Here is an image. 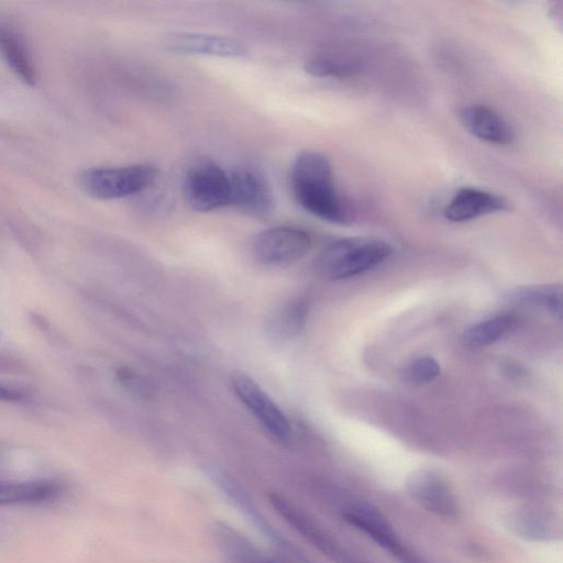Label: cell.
<instances>
[{
    "label": "cell",
    "instance_id": "6da1fadb",
    "mask_svg": "<svg viewBox=\"0 0 563 563\" xmlns=\"http://www.w3.org/2000/svg\"><path fill=\"white\" fill-rule=\"evenodd\" d=\"M290 184L296 201L307 212L335 224L351 221L350 205L339 192L332 165L322 153L301 152L292 164Z\"/></svg>",
    "mask_w": 563,
    "mask_h": 563
},
{
    "label": "cell",
    "instance_id": "7a4b0ae2",
    "mask_svg": "<svg viewBox=\"0 0 563 563\" xmlns=\"http://www.w3.org/2000/svg\"><path fill=\"white\" fill-rule=\"evenodd\" d=\"M393 253L385 241L354 236L335 240L316 258L317 272L329 279H343L374 268Z\"/></svg>",
    "mask_w": 563,
    "mask_h": 563
},
{
    "label": "cell",
    "instance_id": "3957f363",
    "mask_svg": "<svg viewBox=\"0 0 563 563\" xmlns=\"http://www.w3.org/2000/svg\"><path fill=\"white\" fill-rule=\"evenodd\" d=\"M157 179V169L147 164L120 167H95L79 175L82 190L100 200L120 199L150 188Z\"/></svg>",
    "mask_w": 563,
    "mask_h": 563
},
{
    "label": "cell",
    "instance_id": "277c9868",
    "mask_svg": "<svg viewBox=\"0 0 563 563\" xmlns=\"http://www.w3.org/2000/svg\"><path fill=\"white\" fill-rule=\"evenodd\" d=\"M183 189L187 203L196 211L207 212L230 205V176L211 159L190 165Z\"/></svg>",
    "mask_w": 563,
    "mask_h": 563
},
{
    "label": "cell",
    "instance_id": "5b68a950",
    "mask_svg": "<svg viewBox=\"0 0 563 563\" xmlns=\"http://www.w3.org/2000/svg\"><path fill=\"white\" fill-rule=\"evenodd\" d=\"M308 232L296 227H275L260 232L252 249L257 261L269 266H289L310 250Z\"/></svg>",
    "mask_w": 563,
    "mask_h": 563
},
{
    "label": "cell",
    "instance_id": "8992f818",
    "mask_svg": "<svg viewBox=\"0 0 563 563\" xmlns=\"http://www.w3.org/2000/svg\"><path fill=\"white\" fill-rule=\"evenodd\" d=\"M229 176L230 205L258 218H266L274 212V191L262 169L253 165H242Z\"/></svg>",
    "mask_w": 563,
    "mask_h": 563
},
{
    "label": "cell",
    "instance_id": "52a82bcc",
    "mask_svg": "<svg viewBox=\"0 0 563 563\" xmlns=\"http://www.w3.org/2000/svg\"><path fill=\"white\" fill-rule=\"evenodd\" d=\"M231 384L239 399L274 439L280 442L290 439L291 428L286 416L253 378L234 372Z\"/></svg>",
    "mask_w": 563,
    "mask_h": 563
},
{
    "label": "cell",
    "instance_id": "ba28073f",
    "mask_svg": "<svg viewBox=\"0 0 563 563\" xmlns=\"http://www.w3.org/2000/svg\"><path fill=\"white\" fill-rule=\"evenodd\" d=\"M342 517L397 558L400 563H423L400 543L386 518L372 506L356 504L345 509Z\"/></svg>",
    "mask_w": 563,
    "mask_h": 563
},
{
    "label": "cell",
    "instance_id": "9c48e42d",
    "mask_svg": "<svg viewBox=\"0 0 563 563\" xmlns=\"http://www.w3.org/2000/svg\"><path fill=\"white\" fill-rule=\"evenodd\" d=\"M509 209V200L504 196L474 187H462L445 205L443 216L451 222H465Z\"/></svg>",
    "mask_w": 563,
    "mask_h": 563
},
{
    "label": "cell",
    "instance_id": "30bf717a",
    "mask_svg": "<svg viewBox=\"0 0 563 563\" xmlns=\"http://www.w3.org/2000/svg\"><path fill=\"white\" fill-rule=\"evenodd\" d=\"M409 495L428 511L444 518L457 516L456 499L441 477L431 471H417L407 481Z\"/></svg>",
    "mask_w": 563,
    "mask_h": 563
},
{
    "label": "cell",
    "instance_id": "8fae6325",
    "mask_svg": "<svg viewBox=\"0 0 563 563\" xmlns=\"http://www.w3.org/2000/svg\"><path fill=\"white\" fill-rule=\"evenodd\" d=\"M457 119L476 139L494 145H508L515 140L511 124L494 109L483 104L461 107Z\"/></svg>",
    "mask_w": 563,
    "mask_h": 563
},
{
    "label": "cell",
    "instance_id": "7c38bea8",
    "mask_svg": "<svg viewBox=\"0 0 563 563\" xmlns=\"http://www.w3.org/2000/svg\"><path fill=\"white\" fill-rule=\"evenodd\" d=\"M167 46L179 53L223 58H240L247 54L246 46L238 38L198 32L175 33L167 40Z\"/></svg>",
    "mask_w": 563,
    "mask_h": 563
},
{
    "label": "cell",
    "instance_id": "4fadbf2b",
    "mask_svg": "<svg viewBox=\"0 0 563 563\" xmlns=\"http://www.w3.org/2000/svg\"><path fill=\"white\" fill-rule=\"evenodd\" d=\"M65 485L55 478L0 481V506H41L58 500Z\"/></svg>",
    "mask_w": 563,
    "mask_h": 563
},
{
    "label": "cell",
    "instance_id": "5bb4252c",
    "mask_svg": "<svg viewBox=\"0 0 563 563\" xmlns=\"http://www.w3.org/2000/svg\"><path fill=\"white\" fill-rule=\"evenodd\" d=\"M0 55L21 80L27 85L35 84L36 70L24 38L3 22H0Z\"/></svg>",
    "mask_w": 563,
    "mask_h": 563
},
{
    "label": "cell",
    "instance_id": "9a60e30c",
    "mask_svg": "<svg viewBox=\"0 0 563 563\" xmlns=\"http://www.w3.org/2000/svg\"><path fill=\"white\" fill-rule=\"evenodd\" d=\"M306 313V305L301 300L290 301L271 316L266 331L276 340L294 338L301 331Z\"/></svg>",
    "mask_w": 563,
    "mask_h": 563
},
{
    "label": "cell",
    "instance_id": "2e32d148",
    "mask_svg": "<svg viewBox=\"0 0 563 563\" xmlns=\"http://www.w3.org/2000/svg\"><path fill=\"white\" fill-rule=\"evenodd\" d=\"M517 321L515 316L504 313L478 322L466 330L464 342L471 347L487 346L515 329Z\"/></svg>",
    "mask_w": 563,
    "mask_h": 563
},
{
    "label": "cell",
    "instance_id": "e0dca14e",
    "mask_svg": "<svg viewBox=\"0 0 563 563\" xmlns=\"http://www.w3.org/2000/svg\"><path fill=\"white\" fill-rule=\"evenodd\" d=\"M509 525L518 536L529 540H548L555 534L553 518L539 511H517L510 516Z\"/></svg>",
    "mask_w": 563,
    "mask_h": 563
},
{
    "label": "cell",
    "instance_id": "ac0fdd59",
    "mask_svg": "<svg viewBox=\"0 0 563 563\" xmlns=\"http://www.w3.org/2000/svg\"><path fill=\"white\" fill-rule=\"evenodd\" d=\"M507 296L514 301L542 307L554 317L561 318L562 288L559 285L516 288Z\"/></svg>",
    "mask_w": 563,
    "mask_h": 563
},
{
    "label": "cell",
    "instance_id": "d6986e66",
    "mask_svg": "<svg viewBox=\"0 0 563 563\" xmlns=\"http://www.w3.org/2000/svg\"><path fill=\"white\" fill-rule=\"evenodd\" d=\"M305 69L314 77L345 78L357 71V64L341 56L318 55L307 60Z\"/></svg>",
    "mask_w": 563,
    "mask_h": 563
},
{
    "label": "cell",
    "instance_id": "ffe728a7",
    "mask_svg": "<svg viewBox=\"0 0 563 563\" xmlns=\"http://www.w3.org/2000/svg\"><path fill=\"white\" fill-rule=\"evenodd\" d=\"M441 373L439 363L430 356L418 357L405 369V378L413 385L428 384Z\"/></svg>",
    "mask_w": 563,
    "mask_h": 563
},
{
    "label": "cell",
    "instance_id": "44dd1931",
    "mask_svg": "<svg viewBox=\"0 0 563 563\" xmlns=\"http://www.w3.org/2000/svg\"><path fill=\"white\" fill-rule=\"evenodd\" d=\"M26 398L27 396L23 391L0 385V401L20 402Z\"/></svg>",
    "mask_w": 563,
    "mask_h": 563
}]
</instances>
